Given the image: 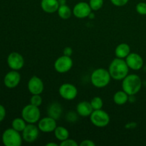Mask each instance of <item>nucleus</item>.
<instances>
[{
  "label": "nucleus",
  "mask_w": 146,
  "mask_h": 146,
  "mask_svg": "<svg viewBox=\"0 0 146 146\" xmlns=\"http://www.w3.org/2000/svg\"><path fill=\"white\" fill-rule=\"evenodd\" d=\"M20 132L14 128H8L2 135V142L6 146H20L22 143V136Z\"/></svg>",
  "instance_id": "39448f33"
},
{
  "label": "nucleus",
  "mask_w": 146,
  "mask_h": 146,
  "mask_svg": "<svg viewBox=\"0 0 146 146\" xmlns=\"http://www.w3.org/2000/svg\"><path fill=\"white\" fill-rule=\"evenodd\" d=\"M91 7H90L88 3L85 1H81L78 2L74 6V9H73V14L76 18L78 19H84L88 17L90 14L91 13Z\"/></svg>",
  "instance_id": "9b49d317"
},
{
  "label": "nucleus",
  "mask_w": 146,
  "mask_h": 146,
  "mask_svg": "<svg viewBox=\"0 0 146 146\" xmlns=\"http://www.w3.org/2000/svg\"><path fill=\"white\" fill-rule=\"evenodd\" d=\"M90 120L94 125L98 128H103L109 124L110 116L108 113L104 110H94L90 115Z\"/></svg>",
  "instance_id": "423d86ee"
},
{
  "label": "nucleus",
  "mask_w": 146,
  "mask_h": 146,
  "mask_svg": "<svg viewBox=\"0 0 146 146\" xmlns=\"http://www.w3.org/2000/svg\"><path fill=\"white\" fill-rule=\"evenodd\" d=\"M21 81V75L17 71L12 70L6 74L4 78V85L9 88L17 87Z\"/></svg>",
  "instance_id": "2eb2a0df"
},
{
  "label": "nucleus",
  "mask_w": 146,
  "mask_h": 146,
  "mask_svg": "<svg viewBox=\"0 0 146 146\" xmlns=\"http://www.w3.org/2000/svg\"><path fill=\"white\" fill-rule=\"evenodd\" d=\"M58 1L59 3V5H64L66 3V0H58Z\"/></svg>",
  "instance_id": "72a5a7b5"
},
{
  "label": "nucleus",
  "mask_w": 146,
  "mask_h": 146,
  "mask_svg": "<svg viewBox=\"0 0 146 146\" xmlns=\"http://www.w3.org/2000/svg\"><path fill=\"white\" fill-rule=\"evenodd\" d=\"M7 64L10 68L18 71L23 68L24 65V57L18 52H12L8 56Z\"/></svg>",
  "instance_id": "9d476101"
},
{
  "label": "nucleus",
  "mask_w": 146,
  "mask_h": 146,
  "mask_svg": "<svg viewBox=\"0 0 146 146\" xmlns=\"http://www.w3.org/2000/svg\"><path fill=\"white\" fill-rule=\"evenodd\" d=\"M63 112V108L61 104L58 103H52L49 105L48 108V116L54 118L56 120L59 119Z\"/></svg>",
  "instance_id": "a211bd4d"
},
{
  "label": "nucleus",
  "mask_w": 146,
  "mask_h": 146,
  "mask_svg": "<svg viewBox=\"0 0 146 146\" xmlns=\"http://www.w3.org/2000/svg\"><path fill=\"white\" fill-rule=\"evenodd\" d=\"M128 96H129V95H128L123 90V91H118L114 94L113 101L117 105H124V104L128 102V99H129Z\"/></svg>",
  "instance_id": "aec40b11"
},
{
  "label": "nucleus",
  "mask_w": 146,
  "mask_h": 146,
  "mask_svg": "<svg viewBox=\"0 0 146 146\" xmlns=\"http://www.w3.org/2000/svg\"><path fill=\"white\" fill-rule=\"evenodd\" d=\"M88 4L93 11H98L104 5V0H90Z\"/></svg>",
  "instance_id": "393cba45"
},
{
  "label": "nucleus",
  "mask_w": 146,
  "mask_h": 146,
  "mask_svg": "<svg viewBox=\"0 0 146 146\" xmlns=\"http://www.w3.org/2000/svg\"><path fill=\"white\" fill-rule=\"evenodd\" d=\"M111 76L108 70L99 68L94 70L91 76V81L93 85L98 88H104L108 85Z\"/></svg>",
  "instance_id": "7ed1b4c3"
},
{
  "label": "nucleus",
  "mask_w": 146,
  "mask_h": 146,
  "mask_svg": "<svg viewBox=\"0 0 146 146\" xmlns=\"http://www.w3.org/2000/svg\"><path fill=\"white\" fill-rule=\"evenodd\" d=\"M108 71L111 78L116 81L123 80L128 74L129 67L123 58H115L110 64Z\"/></svg>",
  "instance_id": "f257e3e1"
},
{
  "label": "nucleus",
  "mask_w": 146,
  "mask_h": 146,
  "mask_svg": "<svg viewBox=\"0 0 146 146\" xmlns=\"http://www.w3.org/2000/svg\"><path fill=\"white\" fill-rule=\"evenodd\" d=\"M58 17L62 19H68L71 17V14H72L73 11H71V8L66 4H64V5H60L58 9Z\"/></svg>",
  "instance_id": "4be33fe9"
},
{
  "label": "nucleus",
  "mask_w": 146,
  "mask_h": 146,
  "mask_svg": "<svg viewBox=\"0 0 146 146\" xmlns=\"http://www.w3.org/2000/svg\"><path fill=\"white\" fill-rule=\"evenodd\" d=\"M56 127V120L50 116L41 118L38 122V128L41 132H54Z\"/></svg>",
  "instance_id": "f8f14e48"
},
{
  "label": "nucleus",
  "mask_w": 146,
  "mask_h": 146,
  "mask_svg": "<svg viewBox=\"0 0 146 146\" xmlns=\"http://www.w3.org/2000/svg\"><path fill=\"white\" fill-rule=\"evenodd\" d=\"M54 135L58 141H63L69 137V132L68 130L63 126H57L54 131Z\"/></svg>",
  "instance_id": "412c9836"
},
{
  "label": "nucleus",
  "mask_w": 146,
  "mask_h": 146,
  "mask_svg": "<svg viewBox=\"0 0 146 146\" xmlns=\"http://www.w3.org/2000/svg\"><path fill=\"white\" fill-rule=\"evenodd\" d=\"M127 65L132 70L141 69L143 66V59L142 56L137 53H130L129 55L125 58Z\"/></svg>",
  "instance_id": "4468645a"
},
{
  "label": "nucleus",
  "mask_w": 146,
  "mask_h": 146,
  "mask_svg": "<svg viewBox=\"0 0 146 146\" xmlns=\"http://www.w3.org/2000/svg\"><path fill=\"white\" fill-rule=\"evenodd\" d=\"M58 93L61 98L67 101L74 100L78 94V90L76 87L69 83H65L60 86Z\"/></svg>",
  "instance_id": "6e6552de"
},
{
  "label": "nucleus",
  "mask_w": 146,
  "mask_h": 146,
  "mask_svg": "<svg viewBox=\"0 0 146 146\" xmlns=\"http://www.w3.org/2000/svg\"><path fill=\"white\" fill-rule=\"evenodd\" d=\"M28 90L32 95L34 94H41L44 91V84L42 80L36 76L31 77L29 81Z\"/></svg>",
  "instance_id": "ddd939ff"
},
{
  "label": "nucleus",
  "mask_w": 146,
  "mask_h": 146,
  "mask_svg": "<svg viewBox=\"0 0 146 146\" xmlns=\"http://www.w3.org/2000/svg\"><path fill=\"white\" fill-rule=\"evenodd\" d=\"M46 146H58V144L56 143H47Z\"/></svg>",
  "instance_id": "f704fd0d"
},
{
  "label": "nucleus",
  "mask_w": 146,
  "mask_h": 146,
  "mask_svg": "<svg viewBox=\"0 0 146 146\" xmlns=\"http://www.w3.org/2000/svg\"><path fill=\"white\" fill-rule=\"evenodd\" d=\"M63 54H64V55L67 56H71V55L73 54L72 48L69 46H66V48H64Z\"/></svg>",
  "instance_id": "473e14b6"
},
{
  "label": "nucleus",
  "mask_w": 146,
  "mask_h": 146,
  "mask_svg": "<svg viewBox=\"0 0 146 146\" xmlns=\"http://www.w3.org/2000/svg\"><path fill=\"white\" fill-rule=\"evenodd\" d=\"M6 116V109L2 105L0 104V122L4 119Z\"/></svg>",
  "instance_id": "2f4dec72"
},
{
  "label": "nucleus",
  "mask_w": 146,
  "mask_h": 146,
  "mask_svg": "<svg viewBox=\"0 0 146 146\" xmlns=\"http://www.w3.org/2000/svg\"><path fill=\"white\" fill-rule=\"evenodd\" d=\"M12 128L19 132H22L27 126V122L23 118H16L13 120Z\"/></svg>",
  "instance_id": "5701e85b"
},
{
  "label": "nucleus",
  "mask_w": 146,
  "mask_h": 146,
  "mask_svg": "<svg viewBox=\"0 0 146 146\" xmlns=\"http://www.w3.org/2000/svg\"><path fill=\"white\" fill-rule=\"evenodd\" d=\"M93 111H94V109L91 106V103L88 101H81L76 106V112L80 116H90Z\"/></svg>",
  "instance_id": "f3484780"
},
{
  "label": "nucleus",
  "mask_w": 146,
  "mask_h": 146,
  "mask_svg": "<svg viewBox=\"0 0 146 146\" xmlns=\"http://www.w3.org/2000/svg\"><path fill=\"white\" fill-rule=\"evenodd\" d=\"M91 105L92 106L94 110H99L102 109L103 105H104V102L101 97L96 96L93 98L91 101Z\"/></svg>",
  "instance_id": "b1692460"
},
{
  "label": "nucleus",
  "mask_w": 146,
  "mask_h": 146,
  "mask_svg": "<svg viewBox=\"0 0 146 146\" xmlns=\"http://www.w3.org/2000/svg\"><path fill=\"white\" fill-rule=\"evenodd\" d=\"M39 129L34 123H28L22 131V138L27 143H33L38 138Z\"/></svg>",
  "instance_id": "1a4fd4ad"
},
{
  "label": "nucleus",
  "mask_w": 146,
  "mask_h": 146,
  "mask_svg": "<svg viewBox=\"0 0 146 146\" xmlns=\"http://www.w3.org/2000/svg\"><path fill=\"white\" fill-rule=\"evenodd\" d=\"M95 143L91 140H84L80 143L81 146H95Z\"/></svg>",
  "instance_id": "7c9ffc66"
},
{
  "label": "nucleus",
  "mask_w": 146,
  "mask_h": 146,
  "mask_svg": "<svg viewBox=\"0 0 146 146\" xmlns=\"http://www.w3.org/2000/svg\"><path fill=\"white\" fill-rule=\"evenodd\" d=\"M54 68L60 74H65L69 71L73 66V61L71 56L63 55L58 57L54 62Z\"/></svg>",
  "instance_id": "0eeeda50"
},
{
  "label": "nucleus",
  "mask_w": 146,
  "mask_h": 146,
  "mask_svg": "<svg viewBox=\"0 0 146 146\" xmlns=\"http://www.w3.org/2000/svg\"><path fill=\"white\" fill-rule=\"evenodd\" d=\"M59 6L58 0H41V9L48 14L56 12Z\"/></svg>",
  "instance_id": "dca6fc26"
},
{
  "label": "nucleus",
  "mask_w": 146,
  "mask_h": 146,
  "mask_svg": "<svg viewBox=\"0 0 146 146\" xmlns=\"http://www.w3.org/2000/svg\"><path fill=\"white\" fill-rule=\"evenodd\" d=\"M142 87V81L136 74L127 75L123 79L122 89L129 96H134L140 91Z\"/></svg>",
  "instance_id": "f03ea898"
},
{
  "label": "nucleus",
  "mask_w": 146,
  "mask_h": 146,
  "mask_svg": "<svg viewBox=\"0 0 146 146\" xmlns=\"http://www.w3.org/2000/svg\"><path fill=\"white\" fill-rule=\"evenodd\" d=\"M136 11L141 15H146V3L139 2L135 7Z\"/></svg>",
  "instance_id": "bb28decb"
},
{
  "label": "nucleus",
  "mask_w": 146,
  "mask_h": 146,
  "mask_svg": "<svg viewBox=\"0 0 146 146\" xmlns=\"http://www.w3.org/2000/svg\"><path fill=\"white\" fill-rule=\"evenodd\" d=\"M30 104L39 107L42 104V98L40 96V94H34L32 95L30 99Z\"/></svg>",
  "instance_id": "a878e982"
},
{
  "label": "nucleus",
  "mask_w": 146,
  "mask_h": 146,
  "mask_svg": "<svg viewBox=\"0 0 146 146\" xmlns=\"http://www.w3.org/2000/svg\"><path fill=\"white\" fill-rule=\"evenodd\" d=\"M59 145L61 146H77L78 143L76 142V141L72 139H67L64 140V141H61V143L59 144Z\"/></svg>",
  "instance_id": "cd10ccee"
},
{
  "label": "nucleus",
  "mask_w": 146,
  "mask_h": 146,
  "mask_svg": "<svg viewBox=\"0 0 146 146\" xmlns=\"http://www.w3.org/2000/svg\"><path fill=\"white\" fill-rule=\"evenodd\" d=\"M21 117L28 123H36L38 122L41 117V112L38 106L29 104L24 106L21 111Z\"/></svg>",
  "instance_id": "20e7f679"
},
{
  "label": "nucleus",
  "mask_w": 146,
  "mask_h": 146,
  "mask_svg": "<svg viewBox=\"0 0 146 146\" xmlns=\"http://www.w3.org/2000/svg\"><path fill=\"white\" fill-rule=\"evenodd\" d=\"M111 3L116 7H123L128 4L129 0H111Z\"/></svg>",
  "instance_id": "c85d7f7f"
},
{
  "label": "nucleus",
  "mask_w": 146,
  "mask_h": 146,
  "mask_svg": "<svg viewBox=\"0 0 146 146\" xmlns=\"http://www.w3.org/2000/svg\"><path fill=\"white\" fill-rule=\"evenodd\" d=\"M131 53V47L128 44L121 43L118 44L115 49V55L117 58H125Z\"/></svg>",
  "instance_id": "6ab92c4d"
},
{
  "label": "nucleus",
  "mask_w": 146,
  "mask_h": 146,
  "mask_svg": "<svg viewBox=\"0 0 146 146\" xmlns=\"http://www.w3.org/2000/svg\"><path fill=\"white\" fill-rule=\"evenodd\" d=\"M66 120L69 122H75L77 120V115L76 114V113L73 112V111H70L68 113H67Z\"/></svg>",
  "instance_id": "c756f323"
}]
</instances>
